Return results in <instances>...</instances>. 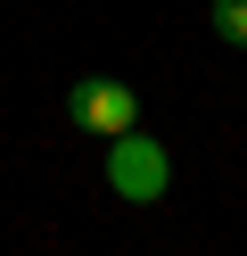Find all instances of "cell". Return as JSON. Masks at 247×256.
I'll list each match as a JSON object with an SVG mask.
<instances>
[{
  "mask_svg": "<svg viewBox=\"0 0 247 256\" xmlns=\"http://www.w3.org/2000/svg\"><path fill=\"white\" fill-rule=\"evenodd\" d=\"M107 190L132 198V206H157L165 190H173V157H165L148 132H115L107 140Z\"/></svg>",
  "mask_w": 247,
  "mask_h": 256,
  "instance_id": "obj_1",
  "label": "cell"
},
{
  "mask_svg": "<svg viewBox=\"0 0 247 256\" xmlns=\"http://www.w3.org/2000/svg\"><path fill=\"white\" fill-rule=\"evenodd\" d=\"M66 116L82 124V132L115 140V132H140V91L124 83V74H91V83L66 91Z\"/></svg>",
  "mask_w": 247,
  "mask_h": 256,
  "instance_id": "obj_2",
  "label": "cell"
},
{
  "mask_svg": "<svg viewBox=\"0 0 247 256\" xmlns=\"http://www.w3.org/2000/svg\"><path fill=\"white\" fill-rule=\"evenodd\" d=\"M214 34H223L231 50H247V0H214Z\"/></svg>",
  "mask_w": 247,
  "mask_h": 256,
  "instance_id": "obj_3",
  "label": "cell"
}]
</instances>
